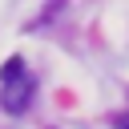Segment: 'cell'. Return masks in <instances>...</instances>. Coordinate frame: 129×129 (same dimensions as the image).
<instances>
[{
    "label": "cell",
    "instance_id": "cell-1",
    "mask_svg": "<svg viewBox=\"0 0 129 129\" xmlns=\"http://www.w3.org/2000/svg\"><path fill=\"white\" fill-rule=\"evenodd\" d=\"M28 93H32V81H28V77H16V85L8 81L4 109H8V113H20V109H28Z\"/></svg>",
    "mask_w": 129,
    "mask_h": 129
},
{
    "label": "cell",
    "instance_id": "cell-2",
    "mask_svg": "<svg viewBox=\"0 0 129 129\" xmlns=\"http://www.w3.org/2000/svg\"><path fill=\"white\" fill-rule=\"evenodd\" d=\"M16 77H24V60L20 56H8L4 69H0V81H16Z\"/></svg>",
    "mask_w": 129,
    "mask_h": 129
},
{
    "label": "cell",
    "instance_id": "cell-3",
    "mask_svg": "<svg viewBox=\"0 0 129 129\" xmlns=\"http://www.w3.org/2000/svg\"><path fill=\"white\" fill-rule=\"evenodd\" d=\"M113 129H129V113H117L113 117Z\"/></svg>",
    "mask_w": 129,
    "mask_h": 129
}]
</instances>
